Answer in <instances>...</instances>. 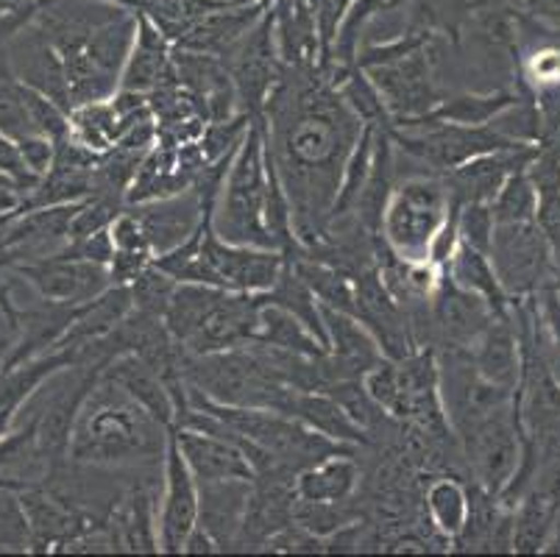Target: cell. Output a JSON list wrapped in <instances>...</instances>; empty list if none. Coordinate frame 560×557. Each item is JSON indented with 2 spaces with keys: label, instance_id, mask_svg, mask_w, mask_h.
<instances>
[{
  "label": "cell",
  "instance_id": "obj_1",
  "mask_svg": "<svg viewBox=\"0 0 560 557\" xmlns=\"http://www.w3.org/2000/svg\"><path fill=\"white\" fill-rule=\"evenodd\" d=\"M171 429L101 371L70 438V460L93 468L154 466L165 460Z\"/></svg>",
  "mask_w": 560,
  "mask_h": 557
},
{
  "label": "cell",
  "instance_id": "obj_2",
  "mask_svg": "<svg viewBox=\"0 0 560 557\" xmlns=\"http://www.w3.org/2000/svg\"><path fill=\"white\" fill-rule=\"evenodd\" d=\"M265 196H268V131L262 117L248 126L229 165L221 196L212 209V229L229 243L277 248L262 221Z\"/></svg>",
  "mask_w": 560,
  "mask_h": 557
},
{
  "label": "cell",
  "instance_id": "obj_3",
  "mask_svg": "<svg viewBox=\"0 0 560 557\" xmlns=\"http://www.w3.org/2000/svg\"><path fill=\"white\" fill-rule=\"evenodd\" d=\"M455 198L444 178L412 176L394 184L385 212H382V240L405 263H421L430 254L432 237L450 218Z\"/></svg>",
  "mask_w": 560,
  "mask_h": 557
},
{
  "label": "cell",
  "instance_id": "obj_4",
  "mask_svg": "<svg viewBox=\"0 0 560 557\" xmlns=\"http://www.w3.org/2000/svg\"><path fill=\"white\" fill-rule=\"evenodd\" d=\"M288 254L259 245L229 243L207 223L201 243V285L234 293H268L282 276Z\"/></svg>",
  "mask_w": 560,
  "mask_h": 557
},
{
  "label": "cell",
  "instance_id": "obj_5",
  "mask_svg": "<svg viewBox=\"0 0 560 557\" xmlns=\"http://www.w3.org/2000/svg\"><path fill=\"white\" fill-rule=\"evenodd\" d=\"M14 270L37 290L39 299L50 304L79 306L112 288V274L106 265L73 257L68 248L48 257L25 259L14 265Z\"/></svg>",
  "mask_w": 560,
  "mask_h": 557
},
{
  "label": "cell",
  "instance_id": "obj_6",
  "mask_svg": "<svg viewBox=\"0 0 560 557\" xmlns=\"http://www.w3.org/2000/svg\"><path fill=\"white\" fill-rule=\"evenodd\" d=\"M365 73L371 76V81L380 90L382 101H385L390 117H394V126L424 117L427 112H432L444 101L435 79H432V59L427 56V45L401 56V59L369 68Z\"/></svg>",
  "mask_w": 560,
  "mask_h": 557
},
{
  "label": "cell",
  "instance_id": "obj_7",
  "mask_svg": "<svg viewBox=\"0 0 560 557\" xmlns=\"http://www.w3.org/2000/svg\"><path fill=\"white\" fill-rule=\"evenodd\" d=\"M198 515H201V488L171 432L165 460H162L160 552H167V555L185 552L187 538L198 527Z\"/></svg>",
  "mask_w": 560,
  "mask_h": 557
},
{
  "label": "cell",
  "instance_id": "obj_8",
  "mask_svg": "<svg viewBox=\"0 0 560 557\" xmlns=\"http://www.w3.org/2000/svg\"><path fill=\"white\" fill-rule=\"evenodd\" d=\"M463 457L477 477V485L502 497L518 472V432L513 427L511 413L499 410L482 423H477L468 436L460 438Z\"/></svg>",
  "mask_w": 560,
  "mask_h": 557
},
{
  "label": "cell",
  "instance_id": "obj_9",
  "mask_svg": "<svg viewBox=\"0 0 560 557\" xmlns=\"http://www.w3.org/2000/svg\"><path fill=\"white\" fill-rule=\"evenodd\" d=\"M499 285L508 295H522L541 282L547 270V237L538 223H497L488 248Z\"/></svg>",
  "mask_w": 560,
  "mask_h": 557
},
{
  "label": "cell",
  "instance_id": "obj_10",
  "mask_svg": "<svg viewBox=\"0 0 560 557\" xmlns=\"http://www.w3.org/2000/svg\"><path fill=\"white\" fill-rule=\"evenodd\" d=\"M262 293H234L221 290L210 313L203 315L198 329L187 337V355H215L248 346L257 340L259 313H262Z\"/></svg>",
  "mask_w": 560,
  "mask_h": 557
},
{
  "label": "cell",
  "instance_id": "obj_11",
  "mask_svg": "<svg viewBox=\"0 0 560 557\" xmlns=\"http://www.w3.org/2000/svg\"><path fill=\"white\" fill-rule=\"evenodd\" d=\"M493 315L497 313L488 306L486 299L457 288L444 270L441 288L430 301L432 337L441 344V349H471V344L486 332Z\"/></svg>",
  "mask_w": 560,
  "mask_h": 557
},
{
  "label": "cell",
  "instance_id": "obj_12",
  "mask_svg": "<svg viewBox=\"0 0 560 557\" xmlns=\"http://www.w3.org/2000/svg\"><path fill=\"white\" fill-rule=\"evenodd\" d=\"M129 209L145 229L154 257H162V254L179 248L185 240H190L192 232L201 227L203 214L212 207H203L201 193L196 187H187V190L154 198V201L129 204Z\"/></svg>",
  "mask_w": 560,
  "mask_h": 557
},
{
  "label": "cell",
  "instance_id": "obj_13",
  "mask_svg": "<svg viewBox=\"0 0 560 557\" xmlns=\"http://www.w3.org/2000/svg\"><path fill=\"white\" fill-rule=\"evenodd\" d=\"M187 466L196 474L198 483H218V479H254V468L232 438L196 427H173L171 429Z\"/></svg>",
  "mask_w": 560,
  "mask_h": 557
},
{
  "label": "cell",
  "instance_id": "obj_14",
  "mask_svg": "<svg viewBox=\"0 0 560 557\" xmlns=\"http://www.w3.org/2000/svg\"><path fill=\"white\" fill-rule=\"evenodd\" d=\"M115 552H160V504L151 479L135 483L117 499L109 521Z\"/></svg>",
  "mask_w": 560,
  "mask_h": 557
},
{
  "label": "cell",
  "instance_id": "obj_15",
  "mask_svg": "<svg viewBox=\"0 0 560 557\" xmlns=\"http://www.w3.org/2000/svg\"><path fill=\"white\" fill-rule=\"evenodd\" d=\"M176 79L179 76H176V61H173V43L149 14L137 12L135 48H131L129 61L120 73V90L151 95L154 90Z\"/></svg>",
  "mask_w": 560,
  "mask_h": 557
},
{
  "label": "cell",
  "instance_id": "obj_16",
  "mask_svg": "<svg viewBox=\"0 0 560 557\" xmlns=\"http://www.w3.org/2000/svg\"><path fill=\"white\" fill-rule=\"evenodd\" d=\"M320 318L327 329L329 360L335 362L340 376H363L376 362L385 360L382 346L360 318L327 304H320Z\"/></svg>",
  "mask_w": 560,
  "mask_h": 557
},
{
  "label": "cell",
  "instance_id": "obj_17",
  "mask_svg": "<svg viewBox=\"0 0 560 557\" xmlns=\"http://www.w3.org/2000/svg\"><path fill=\"white\" fill-rule=\"evenodd\" d=\"M527 162L529 151H524V148L493 151L486 153V156H477V160L466 162V165L455 167V171H450L444 182L455 201L491 204L493 198H497V193L502 190V184H505L513 173L522 171Z\"/></svg>",
  "mask_w": 560,
  "mask_h": 557
},
{
  "label": "cell",
  "instance_id": "obj_18",
  "mask_svg": "<svg viewBox=\"0 0 560 557\" xmlns=\"http://www.w3.org/2000/svg\"><path fill=\"white\" fill-rule=\"evenodd\" d=\"M198 488H201L198 527L215 538L221 552L234 549L248 502H252L254 479H218V483H198Z\"/></svg>",
  "mask_w": 560,
  "mask_h": 557
},
{
  "label": "cell",
  "instance_id": "obj_19",
  "mask_svg": "<svg viewBox=\"0 0 560 557\" xmlns=\"http://www.w3.org/2000/svg\"><path fill=\"white\" fill-rule=\"evenodd\" d=\"M104 374L124 387L137 405L145 407L162 427H176V398H173V391L165 382V376L151 362H145L137 355H120L106 362Z\"/></svg>",
  "mask_w": 560,
  "mask_h": 557
},
{
  "label": "cell",
  "instance_id": "obj_20",
  "mask_svg": "<svg viewBox=\"0 0 560 557\" xmlns=\"http://www.w3.org/2000/svg\"><path fill=\"white\" fill-rule=\"evenodd\" d=\"M360 479L363 468L354 460V452H335L296 474V499L329 504L351 502L360 490Z\"/></svg>",
  "mask_w": 560,
  "mask_h": 557
},
{
  "label": "cell",
  "instance_id": "obj_21",
  "mask_svg": "<svg viewBox=\"0 0 560 557\" xmlns=\"http://www.w3.org/2000/svg\"><path fill=\"white\" fill-rule=\"evenodd\" d=\"M290 416L307 423L310 429L320 432L329 441L343 443V446L360 449L374 443V438L363 427L351 421L349 413L327 391H296L293 405H290Z\"/></svg>",
  "mask_w": 560,
  "mask_h": 557
},
{
  "label": "cell",
  "instance_id": "obj_22",
  "mask_svg": "<svg viewBox=\"0 0 560 557\" xmlns=\"http://www.w3.org/2000/svg\"><path fill=\"white\" fill-rule=\"evenodd\" d=\"M471 360L486 380L513 387L518 380V346L505 315H493L480 337L471 344Z\"/></svg>",
  "mask_w": 560,
  "mask_h": 557
},
{
  "label": "cell",
  "instance_id": "obj_23",
  "mask_svg": "<svg viewBox=\"0 0 560 557\" xmlns=\"http://www.w3.org/2000/svg\"><path fill=\"white\" fill-rule=\"evenodd\" d=\"M446 276H450L457 288L486 299L493 313L505 315L508 293L502 290V285H499V276L497 270H493L488 252H480V248H475L471 243L460 240L455 254H452L450 265H446Z\"/></svg>",
  "mask_w": 560,
  "mask_h": 557
},
{
  "label": "cell",
  "instance_id": "obj_24",
  "mask_svg": "<svg viewBox=\"0 0 560 557\" xmlns=\"http://www.w3.org/2000/svg\"><path fill=\"white\" fill-rule=\"evenodd\" d=\"M471 510V488L457 477H435L424 490V513L432 533H438L450 546L463 533Z\"/></svg>",
  "mask_w": 560,
  "mask_h": 557
},
{
  "label": "cell",
  "instance_id": "obj_25",
  "mask_svg": "<svg viewBox=\"0 0 560 557\" xmlns=\"http://www.w3.org/2000/svg\"><path fill=\"white\" fill-rule=\"evenodd\" d=\"M382 126H369L365 123L360 137L351 146L349 156H346L343 173H340V187L338 196H335L332 212H329V223L349 221L354 218V209H358L360 196L365 190V182L371 176V165H374V151H376V135H380Z\"/></svg>",
  "mask_w": 560,
  "mask_h": 557
},
{
  "label": "cell",
  "instance_id": "obj_26",
  "mask_svg": "<svg viewBox=\"0 0 560 557\" xmlns=\"http://www.w3.org/2000/svg\"><path fill=\"white\" fill-rule=\"evenodd\" d=\"M516 106V98L511 92H488V95H477V92H463V95H452L444 98L432 112L416 120L396 123V126H412V123H455V126H488L493 117Z\"/></svg>",
  "mask_w": 560,
  "mask_h": 557
},
{
  "label": "cell",
  "instance_id": "obj_27",
  "mask_svg": "<svg viewBox=\"0 0 560 557\" xmlns=\"http://www.w3.org/2000/svg\"><path fill=\"white\" fill-rule=\"evenodd\" d=\"M257 340L273 349L293 351V355L304 357H320L327 355V346L320 344L318 337L302 324L293 313H288L284 306L265 301L262 313H259V329Z\"/></svg>",
  "mask_w": 560,
  "mask_h": 557
},
{
  "label": "cell",
  "instance_id": "obj_28",
  "mask_svg": "<svg viewBox=\"0 0 560 557\" xmlns=\"http://www.w3.org/2000/svg\"><path fill=\"white\" fill-rule=\"evenodd\" d=\"M126 135V123L117 115L112 98L81 104L70 112V137L95 153H106Z\"/></svg>",
  "mask_w": 560,
  "mask_h": 557
},
{
  "label": "cell",
  "instance_id": "obj_29",
  "mask_svg": "<svg viewBox=\"0 0 560 557\" xmlns=\"http://www.w3.org/2000/svg\"><path fill=\"white\" fill-rule=\"evenodd\" d=\"M221 7H226L223 0H135L131 12L149 14L160 25L162 34L176 43L192 23Z\"/></svg>",
  "mask_w": 560,
  "mask_h": 557
},
{
  "label": "cell",
  "instance_id": "obj_30",
  "mask_svg": "<svg viewBox=\"0 0 560 557\" xmlns=\"http://www.w3.org/2000/svg\"><path fill=\"white\" fill-rule=\"evenodd\" d=\"M491 209L497 223H527L536 218L538 190L524 167L502 184V190L491 201Z\"/></svg>",
  "mask_w": 560,
  "mask_h": 557
},
{
  "label": "cell",
  "instance_id": "obj_31",
  "mask_svg": "<svg viewBox=\"0 0 560 557\" xmlns=\"http://www.w3.org/2000/svg\"><path fill=\"white\" fill-rule=\"evenodd\" d=\"M32 549V530L20 504L18 488L0 485V552Z\"/></svg>",
  "mask_w": 560,
  "mask_h": 557
},
{
  "label": "cell",
  "instance_id": "obj_32",
  "mask_svg": "<svg viewBox=\"0 0 560 557\" xmlns=\"http://www.w3.org/2000/svg\"><path fill=\"white\" fill-rule=\"evenodd\" d=\"M549 530V502L529 497L513 519V552H538Z\"/></svg>",
  "mask_w": 560,
  "mask_h": 557
},
{
  "label": "cell",
  "instance_id": "obj_33",
  "mask_svg": "<svg viewBox=\"0 0 560 557\" xmlns=\"http://www.w3.org/2000/svg\"><path fill=\"white\" fill-rule=\"evenodd\" d=\"M457 223H460V240L471 243L475 248H480V252H488V248H491L493 227H497L491 204H482V201L460 204Z\"/></svg>",
  "mask_w": 560,
  "mask_h": 557
},
{
  "label": "cell",
  "instance_id": "obj_34",
  "mask_svg": "<svg viewBox=\"0 0 560 557\" xmlns=\"http://www.w3.org/2000/svg\"><path fill=\"white\" fill-rule=\"evenodd\" d=\"M109 234H112V243H115V252L140 254V257L154 259L151 243L149 237H145V229H142V223L137 221V214L131 212L129 207L117 214L115 223L109 227Z\"/></svg>",
  "mask_w": 560,
  "mask_h": 557
},
{
  "label": "cell",
  "instance_id": "obj_35",
  "mask_svg": "<svg viewBox=\"0 0 560 557\" xmlns=\"http://www.w3.org/2000/svg\"><path fill=\"white\" fill-rule=\"evenodd\" d=\"M18 151L23 156L25 167L34 173L37 178H43L45 173L50 171L54 165V156H56V142L48 140L43 135H32V137H23L18 140Z\"/></svg>",
  "mask_w": 560,
  "mask_h": 557
},
{
  "label": "cell",
  "instance_id": "obj_36",
  "mask_svg": "<svg viewBox=\"0 0 560 557\" xmlns=\"http://www.w3.org/2000/svg\"><path fill=\"white\" fill-rule=\"evenodd\" d=\"M533 76L536 81H558L560 79V54L555 50H541L533 59Z\"/></svg>",
  "mask_w": 560,
  "mask_h": 557
}]
</instances>
